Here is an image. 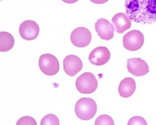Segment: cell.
<instances>
[{
	"label": "cell",
	"instance_id": "cell-7",
	"mask_svg": "<svg viewBox=\"0 0 156 125\" xmlns=\"http://www.w3.org/2000/svg\"><path fill=\"white\" fill-rule=\"evenodd\" d=\"M19 32L22 39L27 41H32L36 39L39 35L40 27L36 22L28 20L21 23Z\"/></svg>",
	"mask_w": 156,
	"mask_h": 125
},
{
	"label": "cell",
	"instance_id": "cell-20",
	"mask_svg": "<svg viewBox=\"0 0 156 125\" xmlns=\"http://www.w3.org/2000/svg\"><path fill=\"white\" fill-rule=\"evenodd\" d=\"M65 3L68 4H74L78 1V0H62Z\"/></svg>",
	"mask_w": 156,
	"mask_h": 125
},
{
	"label": "cell",
	"instance_id": "cell-5",
	"mask_svg": "<svg viewBox=\"0 0 156 125\" xmlns=\"http://www.w3.org/2000/svg\"><path fill=\"white\" fill-rule=\"evenodd\" d=\"M123 46L127 50L136 51L142 48L144 45V35L138 30H132L123 36Z\"/></svg>",
	"mask_w": 156,
	"mask_h": 125
},
{
	"label": "cell",
	"instance_id": "cell-14",
	"mask_svg": "<svg viewBox=\"0 0 156 125\" xmlns=\"http://www.w3.org/2000/svg\"><path fill=\"white\" fill-rule=\"evenodd\" d=\"M15 45V39L12 35L9 32H0V51H9Z\"/></svg>",
	"mask_w": 156,
	"mask_h": 125
},
{
	"label": "cell",
	"instance_id": "cell-4",
	"mask_svg": "<svg viewBox=\"0 0 156 125\" xmlns=\"http://www.w3.org/2000/svg\"><path fill=\"white\" fill-rule=\"evenodd\" d=\"M39 65L42 73L48 76H54L58 73L60 70L59 61L51 54L41 55L39 59Z\"/></svg>",
	"mask_w": 156,
	"mask_h": 125
},
{
	"label": "cell",
	"instance_id": "cell-15",
	"mask_svg": "<svg viewBox=\"0 0 156 125\" xmlns=\"http://www.w3.org/2000/svg\"><path fill=\"white\" fill-rule=\"evenodd\" d=\"M41 125H59L60 122L56 116L50 114L46 115L41 120Z\"/></svg>",
	"mask_w": 156,
	"mask_h": 125
},
{
	"label": "cell",
	"instance_id": "cell-17",
	"mask_svg": "<svg viewBox=\"0 0 156 125\" xmlns=\"http://www.w3.org/2000/svg\"><path fill=\"white\" fill-rule=\"evenodd\" d=\"M34 118L30 116H25L20 118L17 122L16 125H37Z\"/></svg>",
	"mask_w": 156,
	"mask_h": 125
},
{
	"label": "cell",
	"instance_id": "cell-11",
	"mask_svg": "<svg viewBox=\"0 0 156 125\" xmlns=\"http://www.w3.org/2000/svg\"><path fill=\"white\" fill-rule=\"evenodd\" d=\"M95 30L98 35L101 39L109 41L114 36V29L113 25L105 18H101L95 23Z\"/></svg>",
	"mask_w": 156,
	"mask_h": 125
},
{
	"label": "cell",
	"instance_id": "cell-18",
	"mask_svg": "<svg viewBox=\"0 0 156 125\" xmlns=\"http://www.w3.org/2000/svg\"><path fill=\"white\" fill-rule=\"evenodd\" d=\"M128 125H147V122L144 118L141 116H135L132 117L128 122Z\"/></svg>",
	"mask_w": 156,
	"mask_h": 125
},
{
	"label": "cell",
	"instance_id": "cell-6",
	"mask_svg": "<svg viewBox=\"0 0 156 125\" xmlns=\"http://www.w3.org/2000/svg\"><path fill=\"white\" fill-rule=\"evenodd\" d=\"M70 39L72 43L74 45L79 48H83L87 46L90 43L91 33L86 27H77L73 31Z\"/></svg>",
	"mask_w": 156,
	"mask_h": 125
},
{
	"label": "cell",
	"instance_id": "cell-13",
	"mask_svg": "<svg viewBox=\"0 0 156 125\" xmlns=\"http://www.w3.org/2000/svg\"><path fill=\"white\" fill-rule=\"evenodd\" d=\"M136 90V83L131 77H126L121 81L118 88L119 95L123 98L131 96Z\"/></svg>",
	"mask_w": 156,
	"mask_h": 125
},
{
	"label": "cell",
	"instance_id": "cell-8",
	"mask_svg": "<svg viewBox=\"0 0 156 125\" xmlns=\"http://www.w3.org/2000/svg\"><path fill=\"white\" fill-rule=\"evenodd\" d=\"M127 68L129 72L135 76H143L149 72L147 63L140 58L127 59Z\"/></svg>",
	"mask_w": 156,
	"mask_h": 125
},
{
	"label": "cell",
	"instance_id": "cell-10",
	"mask_svg": "<svg viewBox=\"0 0 156 125\" xmlns=\"http://www.w3.org/2000/svg\"><path fill=\"white\" fill-rule=\"evenodd\" d=\"M63 70L66 74L73 77L81 70L83 62L80 58L75 55H69L63 60Z\"/></svg>",
	"mask_w": 156,
	"mask_h": 125
},
{
	"label": "cell",
	"instance_id": "cell-2",
	"mask_svg": "<svg viewBox=\"0 0 156 125\" xmlns=\"http://www.w3.org/2000/svg\"><path fill=\"white\" fill-rule=\"evenodd\" d=\"M97 111V105L93 99L82 98L76 102L75 112L76 116L81 120H88L93 118Z\"/></svg>",
	"mask_w": 156,
	"mask_h": 125
},
{
	"label": "cell",
	"instance_id": "cell-19",
	"mask_svg": "<svg viewBox=\"0 0 156 125\" xmlns=\"http://www.w3.org/2000/svg\"><path fill=\"white\" fill-rule=\"evenodd\" d=\"M91 2L96 4H103L107 2L109 0H90Z\"/></svg>",
	"mask_w": 156,
	"mask_h": 125
},
{
	"label": "cell",
	"instance_id": "cell-9",
	"mask_svg": "<svg viewBox=\"0 0 156 125\" xmlns=\"http://www.w3.org/2000/svg\"><path fill=\"white\" fill-rule=\"evenodd\" d=\"M111 58V53L106 47L99 46L90 52L89 61L93 65L101 66L106 64Z\"/></svg>",
	"mask_w": 156,
	"mask_h": 125
},
{
	"label": "cell",
	"instance_id": "cell-3",
	"mask_svg": "<svg viewBox=\"0 0 156 125\" xmlns=\"http://www.w3.org/2000/svg\"><path fill=\"white\" fill-rule=\"evenodd\" d=\"M76 86L79 92L83 94H90L97 89L98 82L94 74L90 72H85L77 78Z\"/></svg>",
	"mask_w": 156,
	"mask_h": 125
},
{
	"label": "cell",
	"instance_id": "cell-1",
	"mask_svg": "<svg viewBox=\"0 0 156 125\" xmlns=\"http://www.w3.org/2000/svg\"><path fill=\"white\" fill-rule=\"evenodd\" d=\"M125 7L132 21L143 25L156 22V0H126Z\"/></svg>",
	"mask_w": 156,
	"mask_h": 125
},
{
	"label": "cell",
	"instance_id": "cell-16",
	"mask_svg": "<svg viewBox=\"0 0 156 125\" xmlns=\"http://www.w3.org/2000/svg\"><path fill=\"white\" fill-rule=\"evenodd\" d=\"M114 121L108 115H101L95 121V125H114Z\"/></svg>",
	"mask_w": 156,
	"mask_h": 125
},
{
	"label": "cell",
	"instance_id": "cell-12",
	"mask_svg": "<svg viewBox=\"0 0 156 125\" xmlns=\"http://www.w3.org/2000/svg\"><path fill=\"white\" fill-rule=\"evenodd\" d=\"M112 21L115 30L118 33H123L131 27V20L125 13L119 12L116 14Z\"/></svg>",
	"mask_w": 156,
	"mask_h": 125
}]
</instances>
